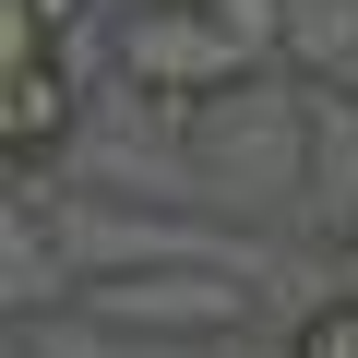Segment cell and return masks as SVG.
Segmentation results:
<instances>
[{
	"instance_id": "cell-3",
	"label": "cell",
	"mask_w": 358,
	"mask_h": 358,
	"mask_svg": "<svg viewBox=\"0 0 358 358\" xmlns=\"http://www.w3.org/2000/svg\"><path fill=\"white\" fill-rule=\"evenodd\" d=\"M84 0H0V60H72Z\"/></svg>"
},
{
	"instance_id": "cell-1",
	"label": "cell",
	"mask_w": 358,
	"mask_h": 358,
	"mask_svg": "<svg viewBox=\"0 0 358 358\" xmlns=\"http://www.w3.org/2000/svg\"><path fill=\"white\" fill-rule=\"evenodd\" d=\"M275 48H287V13H275V0H143V13L120 24V72H131L143 96L251 84Z\"/></svg>"
},
{
	"instance_id": "cell-2",
	"label": "cell",
	"mask_w": 358,
	"mask_h": 358,
	"mask_svg": "<svg viewBox=\"0 0 358 358\" xmlns=\"http://www.w3.org/2000/svg\"><path fill=\"white\" fill-rule=\"evenodd\" d=\"M72 143V60H0V155L48 167Z\"/></svg>"
},
{
	"instance_id": "cell-4",
	"label": "cell",
	"mask_w": 358,
	"mask_h": 358,
	"mask_svg": "<svg viewBox=\"0 0 358 358\" xmlns=\"http://www.w3.org/2000/svg\"><path fill=\"white\" fill-rule=\"evenodd\" d=\"M287 358H358V299H322L310 322H299V346Z\"/></svg>"
}]
</instances>
